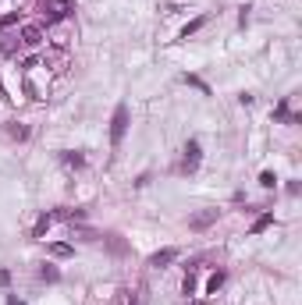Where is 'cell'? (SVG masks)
I'll return each mask as SVG.
<instances>
[{
	"label": "cell",
	"instance_id": "cell-1",
	"mask_svg": "<svg viewBox=\"0 0 302 305\" xmlns=\"http://www.w3.org/2000/svg\"><path fill=\"white\" fill-rule=\"evenodd\" d=\"M125 131H128V106H125V103H117V106H114V121H110V142H114V146H121Z\"/></svg>",
	"mask_w": 302,
	"mask_h": 305
},
{
	"label": "cell",
	"instance_id": "cell-2",
	"mask_svg": "<svg viewBox=\"0 0 302 305\" xmlns=\"http://www.w3.org/2000/svg\"><path fill=\"white\" fill-rule=\"evenodd\" d=\"M22 43L25 47H39L43 43V25H22Z\"/></svg>",
	"mask_w": 302,
	"mask_h": 305
},
{
	"label": "cell",
	"instance_id": "cell-3",
	"mask_svg": "<svg viewBox=\"0 0 302 305\" xmlns=\"http://www.w3.org/2000/svg\"><path fill=\"white\" fill-rule=\"evenodd\" d=\"M195 167H199V142L189 139L185 142V171H195Z\"/></svg>",
	"mask_w": 302,
	"mask_h": 305
},
{
	"label": "cell",
	"instance_id": "cell-4",
	"mask_svg": "<svg viewBox=\"0 0 302 305\" xmlns=\"http://www.w3.org/2000/svg\"><path fill=\"white\" fill-rule=\"evenodd\" d=\"M214 220H217V209H206V213H195V217L189 220V227L192 231H203V227H210Z\"/></svg>",
	"mask_w": 302,
	"mask_h": 305
},
{
	"label": "cell",
	"instance_id": "cell-5",
	"mask_svg": "<svg viewBox=\"0 0 302 305\" xmlns=\"http://www.w3.org/2000/svg\"><path fill=\"white\" fill-rule=\"evenodd\" d=\"M174 259H178V249H160V252L153 255V259H149V266H157V270H160V266L174 263Z\"/></svg>",
	"mask_w": 302,
	"mask_h": 305
},
{
	"label": "cell",
	"instance_id": "cell-6",
	"mask_svg": "<svg viewBox=\"0 0 302 305\" xmlns=\"http://www.w3.org/2000/svg\"><path fill=\"white\" fill-rule=\"evenodd\" d=\"M75 249L71 245H64V241H54V245H50V255H57V259H68Z\"/></svg>",
	"mask_w": 302,
	"mask_h": 305
},
{
	"label": "cell",
	"instance_id": "cell-7",
	"mask_svg": "<svg viewBox=\"0 0 302 305\" xmlns=\"http://www.w3.org/2000/svg\"><path fill=\"white\" fill-rule=\"evenodd\" d=\"M203 25H206V18H195V22H189L185 28H181V39H189V36H195V32H199Z\"/></svg>",
	"mask_w": 302,
	"mask_h": 305
},
{
	"label": "cell",
	"instance_id": "cell-8",
	"mask_svg": "<svg viewBox=\"0 0 302 305\" xmlns=\"http://www.w3.org/2000/svg\"><path fill=\"white\" fill-rule=\"evenodd\" d=\"M50 224H54V213H43V217L36 220V231H32V234H36V238H39V234H47V227H50Z\"/></svg>",
	"mask_w": 302,
	"mask_h": 305
},
{
	"label": "cell",
	"instance_id": "cell-9",
	"mask_svg": "<svg viewBox=\"0 0 302 305\" xmlns=\"http://www.w3.org/2000/svg\"><path fill=\"white\" fill-rule=\"evenodd\" d=\"M270 224H274V213H263V217H260V220H256V224H252V231H256V234H260V231H267V227H270Z\"/></svg>",
	"mask_w": 302,
	"mask_h": 305
},
{
	"label": "cell",
	"instance_id": "cell-10",
	"mask_svg": "<svg viewBox=\"0 0 302 305\" xmlns=\"http://www.w3.org/2000/svg\"><path fill=\"white\" fill-rule=\"evenodd\" d=\"M14 50H18L14 36H0V53H14Z\"/></svg>",
	"mask_w": 302,
	"mask_h": 305
},
{
	"label": "cell",
	"instance_id": "cell-11",
	"mask_svg": "<svg viewBox=\"0 0 302 305\" xmlns=\"http://www.w3.org/2000/svg\"><path fill=\"white\" fill-rule=\"evenodd\" d=\"M220 284H224V273L217 270V273H214V277H210V280H206V291H210V295H217V287H220Z\"/></svg>",
	"mask_w": 302,
	"mask_h": 305
},
{
	"label": "cell",
	"instance_id": "cell-12",
	"mask_svg": "<svg viewBox=\"0 0 302 305\" xmlns=\"http://www.w3.org/2000/svg\"><path fill=\"white\" fill-rule=\"evenodd\" d=\"M57 277H60L57 266H50V263H47V266H39V280H57Z\"/></svg>",
	"mask_w": 302,
	"mask_h": 305
},
{
	"label": "cell",
	"instance_id": "cell-13",
	"mask_svg": "<svg viewBox=\"0 0 302 305\" xmlns=\"http://www.w3.org/2000/svg\"><path fill=\"white\" fill-rule=\"evenodd\" d=\"M7 131H11V139H28V128H22V125H11Z\"/></svg>",
	"mask_w": 302,
	"mask_h": 305
},
{
	"label": "cell",
	"instance_id": "cell-14",
	"mask_svg": "<svg viewBox=\"0 0 302 305\" xmlns=\"http://www.w3.org/2000/svg\"><path fill=\"white\" fill-rule=\"evenodd\" d=\"M260 185H263V188H274V185H277V178L270 174V171H263V174H260Z\"/></svg>",
	"mask_w": 302,
	"mask_h": 305
},
{
	"label": "cell",
	"instance_id": "cell-15",
	"mask_svg": "<svg viewBox=\"0 0 302 305\" xmlns=\"http://www.w3.org/2000/svg\"><path fill=\"white\" fill-rule=\"evenodd\" d=\"M64 163H71V167H82L85 160L79 156V152H64Z\"/></svg>",
	"mask_w": 302,
	"mask_h": 305
},
{
	"label": "cell",
	"instance_id": "cell-16",
	"mask_svg": "<svg viewBox=\"0 0 302 305\" xmlns=\"http://www.w3.org/2000/svg\"><path fill=\"white\" fill-rule=\"evenodd\" d=\"M185 82H189V85H195V89H203V93H210V89H206V82H199L195 75H185Z\"/></svg>",
	"mask_w": 302,
	"mask_h": 305
},
{
	"label": "cell",
	"instance_id": "cell-17",
	"mask_svg": "<svg viewBox=\"0 0 302 305\" xmlns=\"http://www.w3.org/2000/svg\"><path fill=\"white\" fill-rule=\"evenodd\" d=\"M125 298H121V305H139V298H135V291H121Z\"/></svg>",
	"mask_w": 302,
	"mask_h": 305
},
{
	"label": "cell",
	"instance_id": "cell-18",
	"mask_svg": "<svg viewBox=\"0 0 302 305\" xmlns=\"http://www.w3.org/2000/svg\"><path fill=\"white\" fill-rule=\"evenodd\" d=\"M7 280H11V273H7V270H0V287H4Z\"/></svg>",
	"mask_w": 302,
	"mask_h": 305
},
{
	"label": "cell",
	"instance_id": "cell-19",
	"mask_svg": "<svg viewBox=\"0 0 302 305\" xmlns=\"http://www.w3.org/2000/svg\"><path fill=\"white\" fill-rule=\"evenodd\" d=\"M7 305H22V302H18V298H14V295H11V298H7Z\"/></svg>",
	"mask_w": 302,
	"mask_h": 305
}]
</instances>
